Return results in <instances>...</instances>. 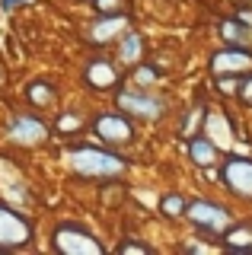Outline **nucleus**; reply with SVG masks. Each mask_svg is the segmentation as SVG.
Returning a JSON list of instances; mask_svg holds the SVG:
<instances>
[{
    "instance_id": "22",
    "label": "nucleus",
    "mask_w": 252,
    "mask_h": 255,
    "mask_svg": "<svg viewBox=\"0 0 252 255\" xmlns=\"http://www.w3.org/2000/svg\"><path fill=\"white\" fill-rule=\"evenodd\" d=\"M236 99L246 109H252V70H246V74L236 80Z\"/></svg>"
},
{
    "instance_id": "3",
    "label": "nucleus",
    "mask_w": 252,
    "mask_h": 255,
    "mask_svg": "<svg viewBox=\"0 0 252 255\" xmlns=\"http://www.w3.org/2000/svg\"><path fill=\"white\" fill-rule=\"evenodd\" d=\"M185 220L192 223V230L198 236L217 239L233 223V214H230V207H224L220 201H214V198H192V201L185 204Z\"/></svg>"
},
{
    "instance_id": "16",
    "label": "nucleus",
    "mask_w": 252,
    "mask_h": 255,
    "mask_svg": "<svg viewBox=\"0 0 252 255\" xmlns=\"http://www.w3.org/2000/svg\"><path fill=\"white\" fill-rule=\"evenodd\" d=\"M26 102L32 109H51L54 102H58V90H54L51 80L35 77V80H29V83H26Z\"/></svg>"
},
{
    "instance_id": "15",
    "label": "nucleus",
    "mask_w": 252,
    "mask_h": 255,
    "mask_svg": "<svg viewBox=\"0 0 252 255\" xmlns=\"http://www.w3.org/2000/svg\"><path fill=\"white\" fill-rule=\"evenodd\" d=\"M201 131L208 134L217 147H227V143L233 140V122H230V115H227V112H220V109H208V112H204Z\"/></svg>"
},
{
    "instance_id": "13",
    "label": "nucleus",
    "mask_w": 252,
    "mask_h": 255,
    "mask_svg": "<svg viewBox=\"0 0 252 255\" xmlns=\"http://www.w3.org/2000/svg\"><path fill=\"white\" fill-rule=\"evenodd\" d=\"M217 246L227 252H240V255H252V217L246 220H233L224 233L217 236Z\"/></svg>"
},
{
    "instance_id": "20",
    "label": "nucleus",
    "mask_w": 252,
    "mask_h": 255,
    "mask_svg": "<svg viewBox=\"0 0 252 255\" xmlns=\"http://www.w3.org/2000/svg\"><path fill=\"white\" fill-rule=\"evenodd\" d=\"M51 131H58V134H77V131H83V115L80 112H61L58 118H54V125H51Z\"/></svg>"
},
{
    "instance_id": "18",
    "label": "nucleus",
    "mask_w": 252,
    "mask_h": 255,
    "mask_svg": "<svg viewBox=\"0 0 252 255\" xmlns=\"http://www.w3.org/2000/svg\"><path fill=\"white\" fill-rule=\"evenodd\" d=\"M128 80H131V86H140V90H150V86H156V83H160V70H156L153 64L140 61V64H134V67H131Z\"/></svg>"
},
{
    "instance_id": "1",
    "label": "nucleus",
    "mask_w": 252,
    "mask_h": 255,
    "mask_svg": "<svg viewBox=\"0 0 252 255\" xmlns=\"http://www.w3.org/2000/svg\"><path fill=\"white\" fill-rule=\"evenodd\" d=\"M67 169L83 179H118L128 172V159L109 143H70L64 150Z\"/></svg>"
},
{
    "instance_id": "6",
    "label": "nucleus",
    "mask_w": 252,
    "mask_h": 255,
    "mask_svg": "<svg viewBox=\"0 0 252 255\" xmlns=\"http://www.w3.org/2000/svg\"><path fill=\"white\" fill-rule=\"evenodd\" d=\"M90 131L96 134L99 143H109V147H128V143L137 137V128L131 122V115H125L122 109L93 115L90 118Z\"/></svg>"
},
{
    "instance_id": "5",
    "label": "nucleus",
    "mask_w": 252,
    "mask_h": 255,
    "mask_svg": "<svg viewBox=\"0 0 252 255\" xmlns=\"http://www.w3.org/2000/svg\"><path fill=\"white\" fill-rule=\"evenodd\" d=\"M35 243V227L22 211L0 201V252H26Z\"/></svg>"
},
{
    "instance_id": "11",
    "label": "nucleus",
    "mask_w": 252,
    "mask_h": 255,
    "mask_svg": "<svg viewBox=\"0 0 252 255\" xmlns=\"http://www.w3.org/2000/svg\"><path fill=\"white\" fill-rule=\"evenodd\" d=\"M48 131H51V128L45 125L42 118H35V115H13L10 125H6L10 140H16L19 147H32V143L48 140Z\"/></svg>"
},
{
    "instance_id": "12",
    "label": "nucleus",
    "mask_w": 252,
    "mask_h": 255,
    "mask_svg": "<svg viewBox=\"0 0 252 255\" xmlns=\"http://www.w3.org/2000/svg\"><path fill=\"white\" fill-rule=\"evenodd\" d=\"M185 156H188V163L198 166V169H214L220 163V147L204 131H198V134H192V137H185Z\"/></svg>"
},
{
    "instance_id": "23",
    "label": "nucleus",
    "mask_w": 252,
    "mask_h": 255,
    "mask_svg": "<svg viewBox=\"0 0 252 255\" xmlns=\"http://www.w3.org/2000/svg\"><path fill=\"white\" fill-rule=\"evenodd\" d=\"M93 10H96V16L122 13V10H125V0H93Z\"/></svg>"
},
{
    "instance_id": "14",
    "label": "nucleus",
    "mask_w": 252,
    "mask_h": 255,
    "mask_svg": "<svg viewBox=\"0 0 252 255\" xmlns=\"http://www.w3.org/2000/svg\"><path fill=\"white\" fill-rule=\"evenodd\" d=\"M144 58H147V38L140 35L137 29L128 26L122 35H118V58H115V61L122 64L125 70H131L134 64H140Z\"/></svg>"
},
{
    "instance_id": "25",
    "label": "nucleus",
    "mask_w": 252,
    "mask_h": 255,
    "mask_svg": "<svg viewBox=\"0 0 252 255\" xmlns=\"http://www.w3.org/2000/svg\"><path fill=\"white\" fill-rule=\"evenodd\" d=\"M22 3H32V0H0L3 10H13V6H22Z\"/></svg>"
},
{
    "instance_id": "4",
    "label": "nucleus",
    "mask_w": 252,
    "mask_h": 255,
    "mask_svg": "<svg viewBox=\"0 0 252 255\" xmlns=\"http://www.w3.org/2000/svg\"><path fill=\"white\" fill-rule=\"evenodd\" d=\"M217 169V185L230 191L236 201H252V156L246 153H227L220 156Z\"/></svg>"
},
{
    "instance_id": "26",
    "label": "nucleus",
    "mask_w": 252,
    "mask_h": 255,
    "mask_svg": "<svg viewBox=\"0 0 252 255\" xmlns=\"http://www.w3.org/2000/svg\"><path fill=\"white\" fill-rule=\"evenodd\" d=\"M185 252H208V246H204V243H192V246H185Z\"/></svg>"
},
{
    "instance_id": "10",
    "label": "nucleus",
    "mask_w": 252,
    "mask_h": 255,
    "mask_svg": "<svg viewBox=\"0 0 252 255\" xmlns=\"http://www.w3.org/2000/svg\"><path fill=\"white\" fill-rule=\"evenodd\" d=\"M131 26V19H128V13H106V16H96V19L86 26V42L90 45H109V42H118V35H122L125 29Z\"/></svg>"
},
{
    "instance_id": "2",
    "label": "nucleus",
    "mask_w": 252,
    "mask_h": 255,
    "mask_svg": "<svg viewBox=\"0 0 252 255\" xmlns=\"http://www.w3.org/2000/svg\"><path fill=\"white\" fill-rule=\"evenodd\" d=\"M48 249L54 255H106L109 246L93 233L90 227L77 220H61L51 227V236H48Z\"/></svg>"
},
{
    "instance_id": "7",
    "label": "nucleus",
    "mask_w": 252,
    "mask_h": 255,
    "mask_svg": "<svg viewBox=\"0 0 252 255\" xmlns=\"http://www.w3.org/2000/svg\"><path fill=\"white\" fill-rule=\"evenodd\" d=\"M115 106L131 118L140 122H156V118L166 115V102L160 96H153L150 90H140V86H122L115 90Z\"/></svg>"
},
{
    "instance_id": "21",
    "label": "nucleus",
    "mask_w": 252,
    "mask_h": 255,
    "mask_svg": "<svg viewBox=\"0 0 252 255\" xmlns=\"http://www.w3.org/2000/svg\"><path fill=\"white\" fill-rule=\"evenodd\" d=\"M204 106H192L188 109V115H185V122H182V137H192V134H198L201 131V125H204Z\"/></svg>"
},
{
    "instance_id": "9",
    "label": "nucleus",
    "mask_w": 252,
    "mask_h": 255,
    "mask_svg": "<svg viewBox=\"0 0 252 255\" xmlns=\"http://www.w3.org/2000/svg\"><path fill=\"white\" fill-rule=\"evenodd\" d=\"M208 70H211V77H243L246 70H252V45L224 42L208 58Z\"/></svg>"
},
{
    "instance_id": "17",
    "label": "nucleus",
    "mask_w": 252,
    "mask_h": 255,
    "mask_svg": "<svg viewBox=\"0 0 252 255\" xmlns=\"http://www.w3.org/2000/svg\"><path fill=\"white\" fill-rule=\"evenodd\" d=\"M217 35L220 42H230V45H252V29L236 16H224L217 22Z\"/></svg>"
},
{
    "instance_id": "24",
    "label": "nucleus",
    "mask_w": 252,
    "mask_h": 255,
    "mask_svg": "<svg viewBox=\"0 0 252 255\" xmlns=\"http://www.w3.org/2000/svg\"><path fill=\"white\" fill-rule=\"evenodd\" d=\"M115 252H122V255H128V252H140V255H147V252H153L147 243H118L115 246Z\"/></svg>"
},
{
    "instance_id": "19",
    "label": "nucleus",
    "mask_w": 252,
    "mask_h": 255,
    "mask_svg": "<svg viewBox=\"0 0 252 255\" xmlns=\"http://www.w3.org/2000/svg\"><path fill=\"white\" fill-rule=\"evenodd\" d=\"M185 204H188V198H182V195H163L160 198V214L166 220H185Z\"/></svg>"
},
{
    "instance_id": "8",
    "label": "nucleus",
    "mask_w": 252,
    "mask_h": 255,
    "mask_svg": "<svg viewBox=\"0 0 252 255\" xmlns=\"http://www.w3.org/2000/svg\"><path fill=\"white\" fill-rule=\"evenodd\" d=\"M125 67L106 54H93L90 61L83 64V86L93 93H115L122 86Z\"/></svg>"
}]
</instances>
